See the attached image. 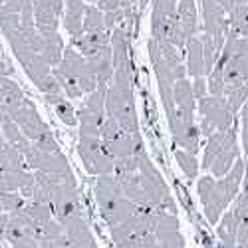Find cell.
I'll use <instances>...</instances> for the list:
<instances>
[{
	"label": "cell",
	"instance_id": "7c38bea8",
	"mask_svg": "<svg viewBox=\"0 0 248 248\" xmlns=\"http://www.w3.org/2000/svg\"><path fill=\"white\" fill-rule=\"evenodd\" d=\"M8 117L20 127V131L26 135V139H28L30 143H34L46 129H50L46 123H44V119L40 117L36 106H34L30 99H26V97L8 113Z\"/></svg>",
	"mask_w": 248,
	"mask_h": 248
},
{
	"label": "cell",
	"instance_id": "2e32d148",
	"mask_svg": "<svg viewBox=\"0 0 248 248\" xmlns=\"http://www.w3.org/2000/svg\"><path fill=\"white\" fill-rule=\"evenodd\" d=\"M177 24L185 36V40H189L197 36L199 32V10L195 0H179L177 4Z\"/></svg>",
	"mask_w": 248,
	"mask_h": 248
},
{
	"label": "cell",
	"instance_id": "52a82bcc",
	"mask_svg": "<svg viewBox=\"0 0 248 248\" xmlns=\"http://www.w3.org/2000/svg\"><path fill=\"white\" fill-rule=\"evenodd\" d=\"M95 201L101 218L108 222V226H115L123 220L133 217L139 209L133 204L125 195H123L121 187L117 185L113 175H101L95 181Z\"/></svg>",
	"mask_w": 248,
	"mask_h": 248
},
{
	"label": "cell",
	"instance_id": "7bdbcfd3",
	"mask_svg": "<svg viewBox=\"0 0 248 248\" xmlns=\"http://www.w3.org/2000/svg\"><path fill=\"white\" fill-rule=\"evenodd\" d=\"M64 2H70V0H64Z\"/></svg>",
	"mask_w": 248,
	"mask_h": 248
},
{
	"label": "cell",
	"instance_id": "f1b7e54d",
	"mask_svg": "<svg viewBox=\"0 0 248 248\" xmlns=\"http://www.w3.org/2000/svg\"><path fill=\"white\" fill-rule=\"evenodd\" d=\"M34 147H38L40 151H44V153H60V147H58V141L54 137V133L50 129H46L42 135H40L34 143H32Z\"/></svg>",
	"mask_w": 248,
	"mask_h": 248
},
{
	"label": "cell",
	"instance_id": "cb8c5ba5",
	"mask_svg": "<svg viewBox=\"0 0 248 248\" xmlns=\"http://www.w3.org/2000/svg\"><path fill=\"white\" fill-rule=\"evenodd\" d=\"M229 30L248 40V4L238 6L229 14Z\"/></svg>",
	"mask_w": 248,
	"mask_h": 248
},
{
	"label": "cell",
	"instance_id": "8d00e7d4",
	"mask_svg": "<svg viewBox=\"0 0 248 248\" xmlns=\"http://www.w3.org/2000/svg\"><path fill=\"white\" fill-rule=\"evenodd\" d=\"M8 248H38V240H22V242L10 244Z\"/></svg>",
	"mask_w": 248,
	"mask_h": 248
},
{
	"label": "cell",
	"instance_id": "277c9868",
	"mask_svg": "<svg viewBox=\"0 0 248 248\" xmlns=\"http://www.w3.org/2000/svg\"><path fill=\"white\" fill-rule=\"evenodd\" d=\"M133 84H135V76L113 72L109 86L106 88V117L113 119L127 133L139 135Z\"/></svg>",
	"mask_w": 248,
	"mask_h": 248
},
{
	"label": "cell",
	"instance_id": "d590c367",
	"mask_svg": "<svg viewBox=\"0 0 248 248\" xmlns=\"http://www.w3.org/2000/svg\"><path fill=\"white\" fill-rule=\"evenodd\" d=\"M6 220H8V215L2 211V206H0V248H6L4 246V231H6Z\"/></svg>",
	"mask_w": 248,
	"mask_h": 248
},
{
	"label": "cell",
	"instance_id": "44dd1931",
	"mask_svg": "<svg viewBox=\"0 0 248 248\" xmlns=\"http://www.w3.org/2000/svg\"><path fill=\"white\" fill-rule=\"evenodd\" d=\"M217 234L220 244H229V246H238L236 244V234H238V226L232 211H226L220 220L217 222Z\"/></svg>",
	"mask_w": 248,
	"mask_h": 248
},
{
	"label": "cell",
	"instance_id": "e0dca14e",
	"mask_svg": "<svg viewBox=\"0 0 248 248\" xmlns=\"http://www.w3.org/2000/svg\"><path fill=\"white\" fill-rule=\"evenodd\" d=\"M173 95H175V108L179 111H183L187 117H195L197 111V97L193 93V86L187 78H183L179 81H175L173 86Z\"/></svg>",
	"mask_w": 248,
	"mask_h": 248
},
{
	"label": "cell",
	"instance_id": "1f68e13d",
	"mask_svg": "<svg viewBox=\"0 0 248 248\" xmlns=\"http://www.w3.org/2000/svg\"><path fill=\"white\" fill-rule=\"evenodd\" d=\"M240 121H242V153L248 157V101L242 106V109H240Z\"/></svg>",
	"mask_w": 248,
	"mask_h": 248
},
{
	"label": "cell",
	"instance_id": "5b68a950",
	"mask_svg": "<svg viewBox=\"0 0 248 248\" xmlns=\"http://www.w3.org/2000/svg\"><path fill=\"white\" fill-rule=\"evenodd\" d=\"M52 74L68 97H81L84 93H92L99 88L97 78L92 72L88 60L74 46H68L64 50L62 62L56 68H52Z\"/></svg>",
	"mask_w": 248,
	"mask_h": 248
},
{
	"label": "cell",
	"instance_id": "b9f144b4",
	"mask_svg": "<svg viewBox=\"0 0 248 248\" xmlns=\"http://www.w3.org/2000/svg\"><path fill=\"white\" fill-rule=\"evenodd\" d=\"M86 2H90V4H92V2H97V0H86Z\"/></svg>",
	"mask_w": 248,
	"mask_h": 248
},
{
	"label": "cell",
	"instance_id": "60d3db41",
	"mask_svg": "<svg viewBox=\"0 0 248 248\" xmlns=\"http://www.w3.org/2000/svg\"><path fill=\"white\" fill-rule=\"evenodd\" d=\"M218 248H238V246H229V244H220L218 242Z\"/></svg>",
	"mask_w": 248,
	"mask_h": 248
},
{
	"label": "cell",
	"instance_id": "836d02e7",
	"mask_svg": "<svg viewBox=\"0 0 248 248\" xmlns=\"http://www.w3.org/2000/svg\"><path fill=\"white\" fill-rule=\"evenodd\" d=\"M191 86H193V93L197 97V101L204 95H209V88H206V78H195L191 81Z\"/></svg>",
	"mask_w": 248,
	"mask_h": 248
},
{
	"label": "cell",
	"instance_id": "ac0fdd59",
	"mask_svg": "<svg viewBox=\"0 0 248 248\" xmlns=\"http://www.w3.org/2000/svg\"><path fill=\"white\" fill-rule=\"evenodd\" d=\"M187 74L193 76V78H206V72H204V52H202V44L199 36L191 38L187 46Z\"/></svg>",
	"mask_w": 248,
	"mask_h": 248
},
{
	"label": "cell",
	"instance_id": "ba28073f",
	"mask_svg": "<svg viewBox=\"0 0 248 248\" xmlns=\"http://www.w3.org/2000/svg\"><path fill=\"white\" fill-rule=\"evenodd\" d=\"M99 139L106 145V149L109 151V155L115 161H121L131 155H139L145 153V145H143L141 135H133L127 133L125 129H121L117 123L109 117L103 119L101 123V131H99Z\"/></svg>",
	"mask_w": 248,
	"mask_h": 248
},
{
	"label": "cell",
	"instance_id": "f35d334b",
	"mask_svg": "<svg viewBox=\"0 0 248 248\" xmlns=\"http://www.w3.org/2000/svg\"><path fill=\"white\" fill-rule=\"evenodd\" d=\"M242 193L248 195V165L244 167V179H242Z\"/></svg>",
	"mask_w": 248,
	"mask_h": 248
},
{
	"label": "cell",
	"instance_id": "30bf717a",
	"mask_svg": "<svg viewBox=\"0 0 248 248\" xmlns=\"http://www.w3.org/2000/svg\"><path fill=\"white\" fill-rule=\"evenodd\" d=\"M78 155L90 175L101 177V175H113L115 171V159L109 155V151L106 149L99 137H79Z\"/></svg>",
	"mask_w": 248,
	"mask_h": 248
},
{
	"label": "cell",
	"instance_id": "4316f807",
	"mask_svg": "<svg viewBox=\"0 0 248 248\" xmlns=\"http://www.w3.org/2000/svg\"><path fill=\"white\" fill-rule=\"evenodd\" d=\"M175 159L179 163V167L183 169V173L187 175L189 179H195L197 173H199V161H197V155L189 153V151H183V149H177L175 151Z\"/></svg>",
	"mask_w": 248,
	"mask_h": 248
},
{
	"label": "cell",
	"instance_id": "8fae6325",
	"mask_svg": "<svg viewBox=\"0 0 248 248\" xmlns=\"http://www.w3.org/2000/svg\"><path fill=\"white\" fill-rule=\"evenodd\" d=\"M103 119H106V88H97L88 93L86 101L78 109L79 137H99Z\"/></svg>",
	"mask_w": 248,
	"mask_h": 248
},
{
	"label": "cell",
	"instance_id": "d6a6232c",
	"mask_svg": "<svg viewBox=\"0 0 248 248\" xmlns=\"http://www.w3.org/2000/svg\"><path fill=\"white\" fill-rule=\"evenodd\" d=\"M34 6H46V8H52L58 16H62L64 12V0H32Z\"/></svg>",
	"mask_w": 248,
	"mask_h": 248
},
{
	"label": "cell",
	"instance_id": "f546056e",
	"mask_svg": "<svg viewBox=\"0 0 248 248\" xmlns=\"http://www.w3.org/2000/svg\"><path fill=\"white\" fill-rule=\"evenodd\" d=\"M137 0H97V8L108 14V12H115V10H127V8H135Z\"/></svg>",
	"mask_w": 248,
	"mask_h": 248
},
{
	"label": "cell",
	"instance_id": "5bb4252c",
	"mask_svg": "<svg viewBox=\"0 0 248 248\" xmlns=\"http://www.w3.org/2000/svg\"><path fill=\"white\" fill-rule=\"evenodd\" d=\"M86 0H70L64 2V12H62V22L72 40H78L84 34V14H86Z\"/></svg>",
	"mask_w": 248,
	"mask_h": 248
},
{
	"label": "cell",
	"instance_id": "3957f363",
	"mask_svg": "<svg viewBox=\"0 0 248 248\" xmlns=\"http://www.w3.org/2000/svg\"><path fill=\"white\" fill-rule=\"evenodd\" d=\"M244 167H246V163L238 159L224 177L215 179L213 175H204L199 179L197 193L204 209V217L211 224L217 226L220 217L229 209V204L238 197L242 179H244Z\"/></svg>",
	"mask_w": 248,
	"mask_h": 248
},
{
	"label": "cell",
	"instance_id": "4fadbf2b",
	"mask_svg": "<svg viewBox=\"0 0 248 248\" xmlns=\"http://www.w3.org/2000/svg\"><path fill=\"white\" fill-rule=\"evenodd\" d=\"M177 4L179 0H153L151 38L169 42V36L177 22Z\"/></svg>",
	"mask_w": 248,
	"mask_h": 248
},
{
	"label": "cell",
	"instance_id": "4dcf8cb0",
	"mask_svg": "<svg viewBox=\"0 0 248 248\" xmlns=\"http://www.w3.org/2000/svg\"><path fill=\"white\" fill-rule=\"evenodd\" d=\"M20 26L22 28H32L34 26V6L32 0H20Z\"/></svg>",
	"mask_w": 248,
	"mask_h": 248
},
{
	"label": "cell",
	"instance_id": "6da1fadb",
	"mask_svg": "<svg viewBox=\"0 0 248 248\" xmlns=\"http://www.w3.org/2000/svg\"><path fill=\"white\" fill-rule=\"evenodd\" d=\"M113 177L117 185L137 209H153L175 215V201L169 187L147 153L131 155L115 161Z\"/></svg>",
	"mask_w": 248,
	"mask_h": 248
},
{
	"label": "cell",
	"instance_id": "ab89813d",
	"mask_svg": "<svg viewBox=\"0 0 248 248\" xmlns=\"http://www.w3.org/2000/svg\"><path fill=\"white\" fill-rule=\"evenodd\" d=\"M4 145H6V141H4V135H2V129H0V151L4 149Z\"/></svg>",
	"mask_w": 248,
	"mask_h": 248
},
{
	"label": "cell",
	"instance_id": "7402d4cb",
	"mask_svg": "<svg viewBox=\"0 0 248 248\" xmlns=\"http://www.w3.org/2000/svg\"><path fill=\"white\" fill-rule=\"evenodd\" d=\"M48 103H52V108L56 111V115L66 123L68 127L78 125V109H74L72 103L64 97V95H56V97H46Z\"/></svg>",
	"mask_w": 248,
	"mask_h": 248
},
{
	"label": "cell",
	"instance_id": "9a60e30c",
	"mask_svg": "<svg viewBox=\"0 0 248 248\" xmlns=\"http://www.w3.org/2000/svg\"><path fill=\"white\" fill-rule=\"evenodd\" d=\"M72 46L84 56L86 60L103 52L109 50L111 42H109V32L108 30H99V32H90V34H81L78 40H72Z\"/></svg>",
	"mask_w": 248,
	"mask_h": 248
},
{
	"label": "cell",
	"instance_id": "83f0119b",
	"mask_svg": "<svg viewBox=\"0 0 248 248\" xmlns=\"http://www.w3.org/2000/svg\"><path fill=\"white\" fill-rule=\"evenodd\" d=\"M24 204H26V199L20 193H0V206H2V211L6 215L22 211Z\"/></svg>",
	"mask_w": 248,
	"mask_h": 248
},
{
	"label": "cell",
	"instance_id": "7a4b0ae2",
	"mask_svg": "<svg viewBox=\"0 0 248 248\" xmlns=\"http://www.w3.org/2000/svg\"><path fill=\"white\" fill-rule=\"evenodd\" d=\"M215 66L224 78V99L236 113L248 101V40L229 30Z\"/></svg>",
	"mask_w": 248,
	"mask_h": 248
},
{
	"label": "cell",
	"instance_id": "e575fe53",
	"mask_svg": "<svg viewBox=\"0 0 248 248\" xmlns=\"http://www.w3.org/2000/svg\"><path fill=\"white\" fill-rule=\"evenodd\" d=\"M217 2L226 10V14H231L234 8H238V6H244V4H248V0H217Z\"/></svg>",
	"mask_w": 248,
	"mask_h": 248
},
{
	"label": "cell",
	"instance_id": "d4e9b609",
	"mask_svg": "<svg viewBox=\"0 0 248 248\" xmlns=\"http://www.w3.org/2000/svg\"><path fill=\"white\" fill-rule=\"evenodd\" d=\"M24 211L30 215V218L36 222L38 229H42V226L54 218V213H52V206L50 204H44V202H36V201H26L24 204Z\"/></svg>",
	"mask_w": 248,
	"mask_h": 248
},
{
	"label": "cell",
	"instance_id": "ffe728a7",
	"mask_svg": "<svg viewBox=\"0 0 248 248\" xmlns=\"http://www.w3.org/2000/svg\"><path fill=\"white\" fill-rule=\"evenodd\" d=\"M44 36V52H42V58L48 62L50 68H56L60 62H62V56H64V40L58 32H48V34H42Z\"/></svg>",
	"mask_w": 248,
	"mask_h": 248
},
{
	"label": "cell",
	"instance_id": "74e56055",
	"mask_svg": "<svg viewBox=\"0 0 248 248\" xmlns=\"http://www.w3.org/2000/svg\"><path fill=\"white\" fill-rule=\"evenodd\" d=\"M38 248H62V246L58 242H52V240H40Z\"/></svg>",
	"mask_w": 248,
	"mask_h": 248
},
{
	"label": "cell",
	"instance_id": "8992f818",
	"mask_svg": "<svg viewBox=\"0 0 248 248\" xmlns=\"http://www.w3.org/2000/svg\"><path fill=\"white\" fill-rule=\"evenodd\" d=\"M240 159V145L236 141L234 125L226 131H215L206 137L202 151V169L209 171L215 179L224 177Z\"/></svg>",
	"mask_w": 248,
	"mask_h": 248
},
{
	"label": "cell",
	"instance_id": "484cf974",
	"mask_svg": "<svg viewBox=\"0 0 248 248\" xmlns=\"http://www.w3.org/2000/svg\"><path fill=\"white\" fill-rule=\"evenodd\" d=\"M106 30V22H103V12L97 6H88L84 14V34L90 32H99Z\"/></svg>",
	"mask_w": 248,
	"mask_h": 248
},
{
	"label": "cell",
	"instance_id": "d6986e66",
	"mask_svg": "<svg viewBox=\"0 0 248 248\" xmlns=\"http://www.w3.org/2000/svg\"><path fill=\"white\" fill-rule=\"evenodd\" d=\"M0 129H2V135H4L6 145L14 147L16 151H20L22 155L32 147V143L26 139V135H24L22 131H20V127L16 125V123H14L10 117H6V119L2 121V125H0Z\"/></svg>",
	"mask_w": 248,
	"mask_h": 248
},
{
	"label": "cell",
	"instance_id": "603a6c76",
	"mask_svg": "<svg viewBox=\"0 0 248 248\" xmlns=\"http://www.w3.org/2000/svg\"><path fill=\"white\" fill-rule=\"evenodd\" d=\"M28 165L24 161V155L16 151L10 145H4V149L0 151V173L6 171H16V169H26Z\"/></svg>",
	"mask_w": 248,
	"mask_h": 248
},
{
	"label": "cell",
	"instance_id": "9c48e42d",
	"mask_svg": "<svg viewBox=\"0 0 248 248\" xmlns=\"http://www.w3.org/2000/svg\"><path fill=\"white\" fill-rule=\"evenodd\" d=\"M197 109L201 113V135L209 137L215 131H226L234 125V111L224 97L204 95L197 101Z\"/></svg>",
	"mask_w": 248,
	"mask_h": 248
}]
</instances>
